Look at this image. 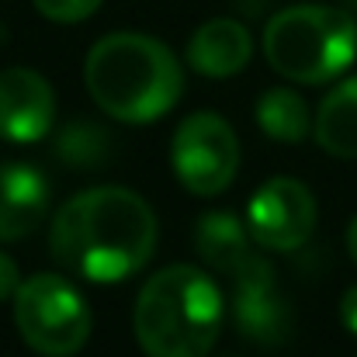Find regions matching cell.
Listing matches in <instances>:
<instances>
[{
	"label": "cell",
	"mask_w": 357,
	"mask_h": 357,
	"mask_svg": "<svg viewBox=\"0 0 357 357\" xmlns=\"http://www.w3.org/2000/svg\"><path fill=\"white\" fill-rule=\"evenodd\" d=\"M49 250L77 278L125 281L156 250V215L128 188H91L56 212Z\"/></svg>",
	"instance_id": "cell-1"
},
{
	"label": "cell",
	"mask_w": 357,
	"mask_h": 357,
	"mask_svg": "<svg viewBox=\"0 0 357 357\" xmlns=\"http://www.w3.org/2000/svg\"><path fill=\"white\" fill-rule=\"evenodd\" d=\"M84 84L94 105L125 125L163 119L184 94L177 56L139 31L105 35L84 63Z\"/></svg>",
	"instance_id": "cell-2"
},
{
	"label": "cell",
	"mask_w": 357,
	"mask_h": 357,
	"mask_svg": "<svg viewBox=\"0 0 357 357\" xmlns=\"http://www.w3.org/2000/svg\"><path fill=\"white\" fill-rule=\"evenodd\" d=\"M226 319V302L219 284L188 264L156 271L132 312L135 340L146 357H205Z\"/></svg>",
	"instance_id": "cell-3"
},
{
	"label": "cell",
	"mask_w": 357,
	"mask_h": 357,
	"mask_svg": "<svg viewBox=\"0 0 357 357\" xmlns=\"http://www.w3.org/2000/svg\"><path fill=\"white\" fill-rule=\"evenodd\" d=\"M264 56L295 84H326L357 59V21L323 3L284 7L264 28Z\"/></svg>",
	"instance_id": "cell-4"
},
{
	"label": "cell",
	"mask_w": 357,
	"mask_h": 357,
	"mask_svg": "<svg viewBox=\"0 0 357 357\" xmlns=\"http://www.w3.org/2000/svg\"><path fill=\"white\" fill-rule=\"evenodd\" d=\"M14 323L42 357H73L91 337V305L63 274H31L14 291Z\"/></svg>",
	"instance_id": "cell-5"
},
{
	"label": "cell",
	"mask_w": 357,
	"mask_h": 357,
	"mask_svg": "<svg viewBox=\"0 0 357 357\" xmlns=\"http://www.w3.org/2000/svg\"><path fill=\"white\" fill-rule=\"evenodd\" d=\"M170 163L177 181L198 195H222L239 170V142L233 125L212 112H198L184 119L170 142Z\"/></svg>",
	"instance_id": "cell-6"
},
{
	"label": "cell",
	"mask_w": 357,
	"mask_h": 357,
	"mask_svg": "<svg viewBox=\"0 0 357 357\" xmlns=\"http://www.w3.org/2000/svg\"><path fill=\"white\" fill-rule=\"evenodd\" d=\"M246 229L264 250H298L316 229V198L295 177H271L246 205Z\"/></svg>",
	"instance_id": "cell-7"
},
{
	"label": "cell",
	"mask_w": 357,
	"mask_h": 357,
	"mask_svg": "<svg viewBox=\"0 0 357 357\" xmlns=\"http://www.w3.org/2000/svg\"><path fill=\"white\" fill-rule=\"evenodd\" d=\"M56 121V94L35 70L10 66L0 73V135L10 142H35Z\"/></svg>",
	"instance_id": "cell-8"
},
{
	"label": "cell",
	"mask_w": 357,
	"mask_h": 357,
	"mask_svg": "<svg viewBox=\"0 0 357 357\" xmlns=\"http://www.w3.org/2000/svg\"><path fill=\"white\" fill-rule=\"evenodd\" d=\"M233 316L239 333H246L257 344H278L288 337L291 316L278 291L274 271L264 257L233 278Z\"/></svg>",
	"instance_id": "cell-9"
},
{
	"label": "cell",
	"mask_w": 357,
	"mask_h": 357,
	"mask_svg": "<svg viewBox=\"0 0 357 357\" xmlns=\"http://www.w3.org/2000/svg\"><path fill=\"white\" fill-rule=\"evenodd\" d=\"M49 212V181L28 163H0V243L35 233Z\"/></svg>",
	"instance_id": "cell-10"
},
{
	"label": "cell",
	"mask_w": 357,
	"mask_h": 357,
	"mask_svg": "<svg viewBox=\"0 0 357 357\" xmlns=\"http://www.w3.org/2000/svg\"><path fill=\"white\" fill-rule=\"evenodd\" d=\"M250 56H253V38L233 17L205 21L188 42V63L208 80L236 77L250 63Z\"/></svg>",
	"instance_id": "cell-11"
},
{
	"label": "cell",
	"mask_w": 357,
	"mask_h": 357,
	"mask_svg": "<svg viewBox=\"0 0 357 357\" xmlns=\"http://www.w3.org/2000/svg\"><path fill=\"white\" fill-rule=\"evenodd\" d=\"M195 246H198V257L208 267L229 274V281L260 260V253L253 250L257 243L250 236V229L239 222L233 212H208V215H202L198 226H195Z\"/></svg>",
	"instance_id": "cell-12"
},
{
	"label": "cell",
	"mask_w": 357,
	"mask_h": 357,
	"mask_svg": "<svg viewBox=\"0 0 357 357\" xmlns=\"http://www.w3.org/2000/svg\"><path fill=\"white\" fill-rule=\"evenodd\" d=\"M316 142L340 160H357V77L337 84L312 121Z\"/></svg>",
	"instance_id": "cell-13"
},
{
	"label": "cell",
	"mask_w": 357,
	"mask_h": 357,
	"mask_svg": "<svg viewBox=\"0 0 357 357\" xmlns=\"http://www.w3.org/2000/svg\"><path fill=\"white\" fill-rule=\"evenodd\" d=\"M257 125L264 128V135L278 142H302L312 132V119L302 94L288 87H274L257 101Z\"/></svg>",
	"instance_id": "cell-14"
},
{
	"label": "cell",
	"mask_w": 357,
	"mask_h": 357,
	"mask_svg": "<svg viewBox=\"0 0 357 357\" xmlns=\"http://www.w3.org/2000/svg\"><path fill=\"white\" fill-rule=\"evenodd\" d=\"M56 153L70 163V167H94L105 160L108 153V135L101 125L94 121H73L59 132L56 139Z\"/></svg>",
	"instance_id": "cell-15"
},
{
	"label": "cell",
	"mask_w": 357,
	"mask_h": 357,
	"mask_svg": "<svg viewBox=\"0 0 357 357\" xmlns=\"http://www.w3.org/2000/svg\"><path fill=\"white\" fill-rule=\"evenodd\" d=\"M35 10L49 21H59V24H77V21H87L101 0H31Z\"/></svg>",
	"instance_id": "cell-16"
},
{
	"label": "cell",
	"mask_w": 357,
	"mask_h": 357,
	"mask_svg": "<svg viewBox=\"0 0 357 357\" xmlns=\"http://www.w3.org/2000/svg\"><path fill=\"white\" fill-rule=\"evenodd\" d=\"M17 284H21V278H17V264H14L7 253H0V302L14 298Z\"/></svg>",
	"instance_id": "cell-17"
},
{
	"label": "cell",
	"mask_w": 357,
	"mask_h": 357,
	"mask_svg": "<svg viewBox=\"0 0 357 357\" xmlns=\"http://www.w3.org/2000/svg\"><path fill=\"white\" fill-rule=\"evenodd\" d=\"M340 319H344V326L357 337V284L340 298Z\"/></svg>",
	"instance_id": "cell-18"
},
{
	"label": "cell",
	"mask_w": 357,
	"mask_h": 357,
	"mask_svg": "<svg viewBox=\"0 0 357 357\" xmlns=\"http://www.w3.org/2000/svg\"><path fill=\"white\" fill-rule=\"evenodd\" d=\"M347 250H351V257H354V264H357V219L351 222V229H347Z\"/></svg>",
	"instance_id": "cell-19"
}]
</instances>
